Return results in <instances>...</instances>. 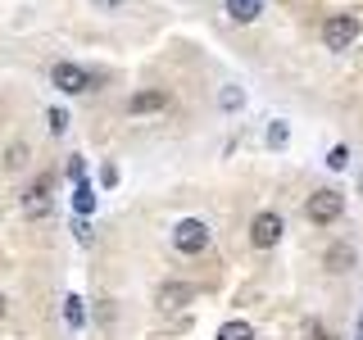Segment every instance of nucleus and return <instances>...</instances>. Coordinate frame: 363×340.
Listing matches in <instances>:
<instances>
[{
    "label": "nucleus",
    "instance_id": "f257e3e1",
    "mask_svg": "<svg viewBox=\"0 0 363 340\" xmlns=\"http://www.w3.org/2000/svg\"><path fill=\"white\" fill-rule=\"evenodd\" d=\"M340 213H345V196L332 186H323V191H313L309 200H304V218H309L313 227H332Z\"/></svg>",
    "mask_w": 363,
    "mask_h": 340
},
{
    "label": "nucleus",
    "instance_id": "f03ea898",
    "mask_svg": "<svg viewBox=\"0 0 363 340\" xmlns=\"http://www.w3.org/2000/svg\"><path fill=\"white\" fill-rule=\"evenodd\" d=\"M50 86L64 91V96H82V91H96V73H86L82 64H55L50 68Z\"/></svg>",
    "mask_w": 363,
    "mask_h": 340
},
{
    "label": "nucleus",
    "instance_id": "7ed1b4c3",
    "mask_svg": "<svg viewBox=\"0 0 363 340\" xmlns=\"http://www.w3.org/2000/svg\"><path fill=\"white\" fill-rule=\"evenodd\" d=\"M173 245H177V254H204L209 249V227L200 218H182L173 227Z\"/></svg>",
    "mask_w": 363,
    "mask_h": 340
},
{
    "label": "nucleus",
    "instance_id": "20e7f679",
    "mask_svg": "<svg viewBox=\"0 0 363 340\" xmlns=\"http://www.w3.org/2000/svg\"><path fill=\"white\" fill-rule=\"evenodd\" d=\"M359 37V18H350V14H336V18H327L323 23V41H327V50H350Z\"/></svg>",
    "mask_w": 363,
    "mask_h": 340
},
{
    "label": "nucleus",
    "instance_id": "39448f33",
    "mask_svg": "<svg viewBox=\"0 0 363 340\" xmlns=\"http://www.w3.org/2000/svg\"><path fill=\"white\" fill-rule=\"evenodd\" d=\"M277 241H281V218L272 209L255 213V222H250V245H255V249H272Z\"/></svg>",
    "mask_w": 363,
    "mask_h": 340
},
{
    "label": "nucleus",
    "instance_id": "423d86ee",
    "mask_svg": "<svg viewBox=\"0 0 363 340\" xmlns=\"http://www.w3.org/2000/svg\"><path fill=\"white\" fill-rule=\"evenodd\" d=\"M50 177H37L28 191H23V218H45L50 213Z\"/></svg>",
    "mask_w": 363,
    "mask_h": 340
},
{
    "label": "nucleus",
    "instance_id": "0eeeda50",
    "mask_svg": "<svg viewBox=\"0 0 363 340\" xmlns=\"http://www.w3.org/2000/svg\"><path fill=\"white\" fill-rule=\"evenodd\" d=\"M159 309H168V313H177V309H186L191 300H196V290L186 286V281H164V286H159Z\"/></svg>",
    "mask_w": 363,
    "mask_h": 340
},
{
    "label": "nucleus",
    "instance_id": "6e6552de",
    "mask_svg": "<svg viewBox=\"0 0 363 340\" xmlns=\"http://www.w3.org/2000/svg\"><path fill=\"white\" fill-rule=\"evenodd\" d=\"M164 105H168L164 91H136V96L128 100V113H159Z\"/></svg>",
    "mask_w": 363,
    "mask_h": 340
},
{
    "label": "nucleus",
    "instance_id": "1a4fd4ad",
    "mask_svg": "<svg viewBox=\"0 0 363 340\" xmlns=\"http://www.w3.org/2000/svg\"><path fill=\"white\" fill-rule=\"evenodd\" d=\"M264 14V0H227V18L232 23H255Z\"/></svg>",
    "mask_w": 363,
    "mask_h": 340
},
{
    "label": "nucleus",
    "instance_id": "9d476101",
    "mask_svg": "<svg viewBox=\"0 0 363 340\" xmlns=\"http://www.w3.org/2000/svg\"><path fill=\"white\" fill-rule=\"evenodd\" d=\"M73 209H77V218H86V213L96 209V191L86 186V177H82V181H73Z\"/></svg>",
    "mask_w": 363,
    "mask_h": 340
},
{
    "label": "nucleus",
    "instance_id": "9b49d317",
    "mask_svg": "<svg viewBox=\"0 0 363 340\" xmlns=\"http://www.w3.org/2000/svg\"><path fill=\"white\" fill-rule=\"evenodd\" d=\"M327 268H332V272H350V268H354V249H350V245H336L332 254H327Z\"/></svg>",
    "mask_w": 363,
    "mask_h": 340
},
{
    "label": "nucleus",
    "instance_id": "f8f14e48",
    "mask_svg": "<svg viewBox=\"0 0 363 340\" xmlns=\"http://www.w3.org/2000/svg\"><path fill=\"white\" fill-rule=\"evenodd\" d=\"M64 317H68V327H82V322H86V304H82V295H68V300H64Z\"/></svg>",
    "mask_w": 363,
    "mask_h": 340
},
{
    "label": "nucleus",
    "instance_id": "ddd939ff",
    "mask_svg": "<svg viewBox=\"0 0 363 340\" xmlns=\"http://www.w3.org/2000/svg\"><path fill=\"white\" fill-rule=\"evenodd\" d=\"M218 340H255V327H250V322H223Z\"/></svg>",
    "mask_w": 363,
    "mask_h": 340
},
{
    "label": "nucleus",
    "instance_id": "4468645a",
    "mask_svg": "<svg viewBox=\"0 0 363 340\" xmlns=\"http://www.w3.org/2000/svg\"><path fill=\"white\" fill-rule=\"evenodd\" d=\"M241 105H245L241 86H223V91H218V109H241Z\"/></svg>",
    "mask_w": 363,
    "mask_h": 340
},
{
    "label": "nucleus",
    "instance_id": "2eb2a0df",
    "mask_svg": "<svg viewBox=\"0 0 363 340\" xmlns=\"http://www.w3.org/2000/svg\"><path fill=\"white\" fill-rule=\"evenodd\" d=\"M5 164H9V168H23V164H28V145H23V141H14V145L5 150Z\"/></svg>",
    "mask_w": 363,
    "mask_h": 340
},
{
    "label": "nucleus",
    "instance_id": "dca6fc26",
    "mask_svg": "<svg viewBox=\"0 0 363 340\" xmlns=\"http://www.w3.org/2000/svg\"><path fill=\"white\" fill-rule=\"evenodd\" d=\"M286 123H272V128H268V145H272V150H281V145H286Z\"/></svg>",
    "mask_w": 363,
    "mask_h": 340
},
{
    "label": "nucleus",
    "instance_id": "f3484780",
    "mask_svg": "<svg viewBox=\"0 0 363 340\" xmlns=\"http://www.w3.org/2000/svg\"><path fill=\"white\" fill-rule=\"evenodd\" d=\"M45 118H50V132H55V136H64V132H68V113H64V109H50Z\"/></svg>",
    "mask_w": 363,
    "mask_h": 340
},
{
    "label": "nucleus",
    "instance_id": "a211bd4d",
    "mask_svg": "<svg viewBox=\"0 0 363 340\" xmlns=\"http://www.w3.org/2000/svg\"><path fill=\"white\" fill-rule=\"evenodd\" d=\"M73 236H77V245H91V241H96V232H91V222H86V218H77V222H73Z\"/></svg>",
    "mask_w": 363,
    "mask_h": 340
},
{
    "label": "nucleus",
    "instance_id": "6ab92c4d",
    "mask_svg": "<svg viewBox=\"0 0 363 340\" xmlns=\"http://www.w3.org/2000/svg\"><path fill=\"white\" fill-rule=\"evenodd\" d=\"M345 164H350V150H345V145H336V150L327 154V168H336V173H340Z\"/></svg>",
    "mask_w": 363,
    "mask_h": 340
},
{
    "label": "nucleus",
    "instance_id": "aec40b11",
    "mask_svg": "<svg viewBox=\"0 0 363 340\" xmlns=\"http://www.w3.org/2000/svg\"><path fill=\"white\" fill-rule=\"evenodd\" d=\"M309 340H336V336L327 332V327H318V322H313V327H309Z\"/></svg>",
    "mask_w": 363,
    "mask_h": 340
},
{
    "label": "nucleus",
    "instance_id": "412c9836",
    "mask_svg": "<svg viewBox=\"0 0 363 340\" xmlns=\"http://www.w3.org/2000/svg\"><path fill=\"white\" fill-rule=\"evenodd\" d=\"M96 5H100V9H118L123 0H96Z\"/></svg>",
    "mask_w": 363,
    "mask_h": 340
},
{
    "label": "nucleus",
    "instance_id": "4be33fe9",
    "mask_svg": "<svg viewBox=\"0 0 363 340\" xmlns=\"http://www.w3.org/2000/svg\"><path fill=\"white\" fill-rule=\"evenodd\" d=\"M354 340H363V309H359V327H354Z\"/></svg>",
    "mask_w": 363,
    "mask_h": 340
}]
</instances>
